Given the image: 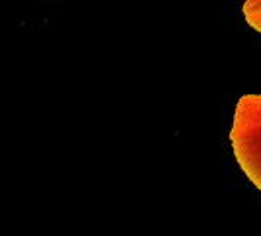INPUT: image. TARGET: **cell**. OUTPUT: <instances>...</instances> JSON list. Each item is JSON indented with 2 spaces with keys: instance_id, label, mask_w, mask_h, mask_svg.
Instances as JSON below:
<instances>
[{
  "instance_id": "7a4b0ae2",
  "label": "cell",
  "mask_w": 261,
  "mask_h": 236,
  "mask_svg": "<svg viewBox=\"0 0 261 236\" xmlns=\"http://www.w3.org/2000/svg\"><path fill=\"white\" fill-rule=\"evenodd\" d=\"M244 18L251 30L261 34V0H246L244 4Z\"/></svg>"
},
{
  "instance_id": "6da1fadb",
  "label": "cell",
  "mask_w": 261,
  "mask_h": 236,
  "mask_svg": "<svg viewBox=\"0 0 261 236\" xmlns=\"http://www.w3.org/2000/svg\"><path fill=\"white\" fill-rule=\"evenodd\" d=\"M230 142L242 171L261 191V95H244L238 101Z\"/></svg>"
}]
</instances>
